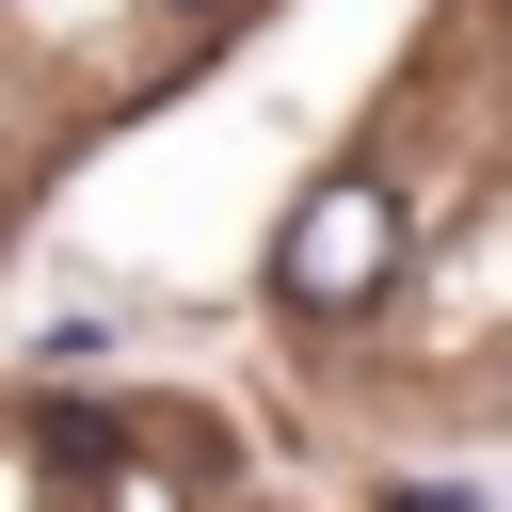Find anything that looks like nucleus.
Here are the masks:
<instances>
[{"label": "nucleus", "instance_id": "f03ea898", "mask_svg": "<svg viewBox=\"0 0 512 512\" xmlns=\"http://www.w3.org/2000/svg\"><path fill=\"white\" fill-rule=\"evenodd\" d=\"M0 512H304V496L208 384L0 368Z\"/></svg>", "mask_w": 512, "mask_h": 512}, {"label": "nucleus", "instance_id": "7ed1b4c3", "mask_svg": "<svg viewBox=\"0 0 512 512\" xmlns=\"http://www.w3.org/2000/svg\"><path fill=\"white\" fill-rule=\"evenodd\" d=\"M288 0H0V240Z\"/></svg>", "mask_w": 512, "mask_h": 512}, {"label": "nucleus", "instance_id": "f257e3e1", "mask_svg": "<svg viewBox=\"0 0 512 512\" xmlns=\"http://www.w3.org/2000/svg\"><path fill=\"white\" fill-rule=\"evenodd\" d=\"M272 368L368 448H512V0H432L272 224Z\"/></svg>", "mask_w": 512, "mask_h": 512}]
</instances>
